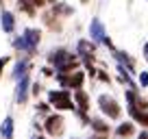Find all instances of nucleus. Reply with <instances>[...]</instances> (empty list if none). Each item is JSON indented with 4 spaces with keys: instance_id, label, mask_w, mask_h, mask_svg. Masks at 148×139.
I'll use <instances>...</instances> for the list:
<instances>
[{
    "instance_id": "nucleus-12",
    "label": "nucleus",
    "mask_w": 148,
    "mask_h": 139,
    "mask_svg": "<svg viewBox=\"0 0 148 139\" xmlns=\"http://www.w3.org/2000/svg\"><path fill=\"white\" fill-rule=\"evenodd\" d=\"M2 31L5 33H11L13 31V26H15V18H13V13L11 11H2Z\"/></svg>"
},
{
    "instance_id": "nucleus-19",
    "label": "nucleus",
    "mask_w": 148,
    "mask_h": 139,
    "mask_svg": "<svg viewBox=\"0 0 148 139\" xmlns=\"http://www.w3.org/2000/svg\"><path fill=\"white\" fill-rule=\"evenodd\" d=\"M144 55H146V59H148V44L144 46Z\"/></svg>"
},
{
    "instance_id": "nucleus-3",
    "label": "nucleus",
    "mask_w": 148,
    "mask_h": 139,
    "mask_svg": "<svg viewBox=\"0 0 148 139\" xmlns=\"http://www.w3.org/2000/svg\"><path fill=\"white\" fill-rule=\"evenodd\" d=\"M48 100L55 104V109L63 111V109H74V102L70 100V93L68 91H50L48 93Z\"/></svg>"
},
{
    "instance_id": "nucleus-4",
    "label": "nucleus",
    "mask_w": 148,
    "mask_h": 139,
    "mask_svg": "<svg viewBox=\"0 0 148 139\" xmlns=\"http://www.w3.org/2000/svg\"><path fill=\"white\" fill-rule=\"evenodd\" d=\"M98 104H100V109H102L109 117H118V115H120V111H122L120 104H118L111 96H100V98H98Z\"/></svg>"
},
{
    "instance_id": "nucleus-9",
    "label": "nucleus",
    "mask_w": 148,
    "mask_h": 139,
    "mask_svg": "<svg viewBox=\"0 0 148 139\" xmlns=\"http://www.w3.org/2000/svg\"><path fill=\"white\" fill-rule=\"evenodd\" d=\"M74 98H76V104H79V115L85 120V111H87V107H89V98H87V93H83L81 89H76Z\"/></svg>"
},
{
    "instance_id": "nucleus-5",
    "label": "nucleus",
    "mask_w": 148,
    "mask_h": 139,
    "mask_svg": "<svg viewBox=\"0 0 148 139\" xmlns=\"http://www.w3.org/2000/svg\"><path fill=\"white\" fill-rule=\"evenodd\" d=\"M57 78H59V83L63 85V87H74V89H81V85H83V80H85V74H83V72H74L72 76L59 74Z\"/></svg>"
},
{
    "instance_id": "nucleus-16",
    "label": "nucleus",
    "mask_w": 148,
    "mask_h": 139,
    "mask_svg": "<svg viewBox=\"0 0 148 139\" xmlns=\"http://www.w3.org/2000/svg\"><path fill=\"white\" fill-rule=\"evenodd\" d=\"M7 63H9V57H2V59H0V74H2V70H5Z\"/></svg>"
},
{
    "instance_id": "nucleus-11",
    "label": "nucleus",
    "mask_w": 148,
    "mask_h": 139,
    "mask_svg": "<svg viewBox=\"0 0 148 139\" xmlns=\"http://www.w3.org/2000/svg\"><path fill=\"white\" fill-rule=\"evenodd\" d=\"M0 135H2V139H13V117H5V122L0 126Z\"/></svg>"
},
{
    "instance_id": "nucleus-18",
    "label": "nucleus",
    "mask_w": 148,
    "mask_h": 139,
    "mask_svg": "<svg viewBox=\"0 0 148 139\" xmlns=\"http://www.w3.org/2000/svg\"><path fill=\"white\" fill-rule=\"evenodd\" d=\"M137 139H148V133H146V130H142V133L137 135Z\"/></svg>"
},
{
    "instance_id": "nucleus-2",
    "label": "nucleus",
    "mask_w": 148,
    "mask_h": 139,
    "mask_svg": "<svg viewBox=\"0 0 148 139\" xmlns=\"http://www.w3.org/2000/svg\"><path fill=\"white\" fill-rule=\"evenodd\" d=\"M50 63L57 67L59 74H65L68 70H72L74 65H76V57H72L68 50H55L50 55Z\"/></svg>"
},
{
    "instance_id": "nucleus-21",
    "label": "nucleus",
    "mask_w": 148,
    "mask_h": 139,
    "mask_svg": "<svg viewBox=\"0 0 148 139\" xmlns=\"http://www.w3.org/2000/svg\"><path fill=\"white\" fill-rule=\"evenodd\" d=\"M37 139H46V137H37Z\"/></svg>"
},
{
    "instance_id": "nucleus-7",
    "label": "nucleus",
    "mask_w": 148,
    "mask_h": 139,
    "mask_svg": "<svg viewBox=\"0 0 148 139\" xmlns=\"http://www.w3.org/2000/svg\"><path fill=\"white\" fill-rule=\"evenodd\" d=\"M61 128H63V117H61V115H50L46 120V130L50 135H59Z\"/></svg>"
},
{
    "instance_id": "nucleus-14",
    "label": "nucleus",
    "mask_w": 148,
    "mask_h": 139,
    "mask_svg": "<svg viewBox=\"0 0 148 139\" xmlns=\"http://www.w3.org/2000/svg\"><path fill=\"white\" fill-rule=\"evenodd\" d=\"M118 135H120V137H126V135H131L133 133V124H131V122H124V124H120L118 126V130H116Z\"/></svg>"
},
{
    "instance_id": "nucleus-20",
    "label": "nucleus",
    "mask_w": 148,
    "mask_h": 139,
    "mask_svg": "<svg viewBox=\"0 0 148 139\" xmlns=\"http://www.w3.org/2000/svg\"><path fill=\"white\" fill-rule=\"evenodd\" d=\"M94 139H107V135H100V137H94Z\"/></svg>"
},
{
    "instance_id": "nucleus-17",
    "label": "nucleus",
    "mask_w": 148,
    "mask_h": 139,
    "mask_svg": "<svg viewBox=\"0 0 148 139\" xmlns=\"http://www.w3.org/2000/svg\"><path fill=\"white\" fill-rule=\"evenodd\" d=\"M98 78L100 80H109V76H107V72H98Z\"/></svg>"
},
{
    "instance_id": "nucleus-1",
    "label": "nucleus",
    "mask_w": 148,
    "mask_h": 139,
    "mask_svg": "<svg viewBox=\"0 0 148 139\" xmlns=\"http://www.w3.org/2000/svg\"><path fill=\"white\" fill-rule=\"evenodd\" d=\"M39 37H42V33L37 31V28H26L22 37H18V39H15V42H13V46L18 48V50L35 52L37 44H39Z\"/></svg>"
},
{
    "instance_id": "nucleus-15",
    "label": "nucleus",
    "mask_w": 148,
    "mask_h": 139,
    "mask_svg": "<svg viewBox=\"0 0 148 139\" xmlns=\"http://www.w3.org/2000/svg\"><path fill=\"white\" fill-rule=\"evenodd\" d=\"M139 83H142V87H148V72H142V76H139Z\"/></svg>"
},
{
    "instance_id": "nucleus-10",
    "label": "nucleus",
    "mask_w": 148,
    "mask_h": 139,
    "mask_svg": "<svg viewBox=\"0 0 148 139\" xmlns=\"http://www.w3.org/2000/svg\"><path fill=\"white\" fill-rule=\"evenodd\" d=\"M28 67H31V63H28L26 59L18 61V65H15V70H13V78L15 80H22L24 76H28Z\"/></svg>"
},
{
    "instance_id": "nucleus-6",
    "label": "nucleus",
    "mask_w": 148,
    "mask_h": 139,
    "mask_svg": "<svg viewBox=\"0 0 148 139\" xmlns=\"http://www.w3.org/2000/svg\"><path fill=\"white\" fill-rule=\"evenodd\" d=\"M28 85H31V78L28 76H24L22 80H18V89H15V100L22 104V102H26V96H28Z\"/></svg>"
},
{
    "instance_id": "nucleus-13",
    "label": "nucleus",
    "mask_w": 148,
    "mask_h": 139,
    "mask_svg": "<svg viewBox=\"0 0 148 139\" xmlns=\"http://www.w3.org/2000/svg\"><path fill=\"white\" fill-rule=\"evenodd\" d=\"M89 124H92L94 130H96V133H100V135H107V133H109V126H107L102 120H89Z\"/></svg>"
},
{
    "instance_id": "nucleus-8",
    "label": "nucleus",
    "mask_w": 148,
    "mask_h": 139,
    "mask_svg": "<svg viewBox=\"0 0 148 139\" xmlns=\"http://www.w3.org/2000/svg\"><path fill=\"white\" fill-rule=\"evenodd\" d=\"M89 35H92L94 42H102V39L107 37L105 35V28H102L100 20H92V24H89Z\"/></svg>"
}]
</instances>
